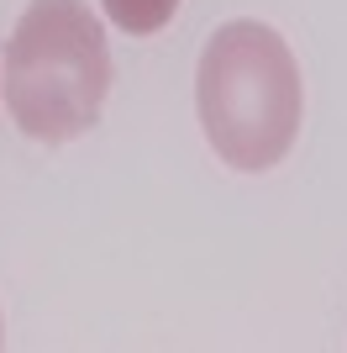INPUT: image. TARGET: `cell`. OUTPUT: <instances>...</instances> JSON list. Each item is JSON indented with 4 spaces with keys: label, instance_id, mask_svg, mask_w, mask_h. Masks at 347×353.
<instances>
[{
    "label": "cell",
    "instance_id": "obj_4",
    "mask_svg": "<svg viewBox=\"0 0 347 353\" xmlns=\"http://www.w3.org/2000/svg\"><path fill=\"white\" fill-rule=\"evenodd\" d=\"M0 343H6V332H0Z\"/></svg>",
    "mask_w": 347,
    "mask_h": 353
},
{
    "label": "cell",
    "instance_id": "obj_1",
    "mask_svg": "<svg viewBox=\"0 0 347 353\" xmlns=\"http://www.w3.org/2000/svg\"><path fill=\"white\" fill-rule=\"evenodd\" d=\"M195 101L216 159L242 174H263L300 137V63L274 27L227 21L200 53Z\"/></svg>",
    "mask_w": 347,
    "mask_h": 353
},
{
    "label": "cell",
    "instance_id": "obj_3",
    "mask_svg": "<svg viewBox=\"0 0 347 353\" xmlns=\"http://www.w3.org/2000/svg\"><path fill=\"white\" fill-rule=\"evenodd\" d=\"M105 16H111L121 32H132V37H153V32H163L174 21V11H179V0H101Z\"/></svg>",
    "mask_w": 347,
    "mask_h": 353
},
{
    "label": "cell",
    "instance_id": "obj_2",
    "mask_svg": "<svg viewBox=\"0 0 347 353\" xmlns=\"http://www.w3.org/2000/svg\"><path fill=\"white\" fill-rule=\"evenodd\" d=\"M111 95V48L85 0H32L6 43V105L37 143L85 137Z\"/></svg>",
    "mask_w": 347,
    "mask_h": 353
}]
</instances>
